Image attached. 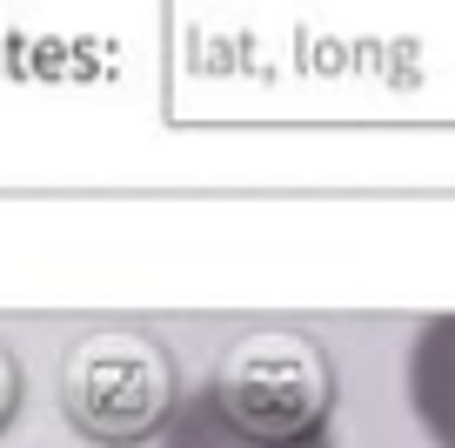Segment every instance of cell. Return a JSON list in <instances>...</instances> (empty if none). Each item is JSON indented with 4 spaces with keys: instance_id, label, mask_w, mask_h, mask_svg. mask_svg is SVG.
<instances>
[{
    "instance_id": "cell-3",
    "label": "cell",
    "mask_w": 455,
    "mask_h": 448,
    "mask_svg": "<svg viewBox=\"0 0 455 448\" xmlns=\"http://www.w3.org/2000/svg\"><path fill=\"white\" fill-rule=\"evenodd\" d=\"M402 395L428 448H455V315H428L402 355Z\"/></svg>"
},
{
    "instance_id": "cell-1",
    "label": "cell",
    "mask_w": 455,
    "mask_h": 448,
    "mask_svg": "<svg viewBox=\"0 0 455 448\" xmlns=\"http://www.w3.org/2000/svg\"><path fill=\"white\" fill-rule=\"evenodd\" d=\"M268 341L228 355V375L174 402L161 448H341L322 355L308 368H268Z\"/></svg>"
},
{
    "instance_id": "cell-2",
    "label": "cell",
    "mask_w": 455,
    "mask_h": 448,
    "mask_svg": "<svg viewBox=\"0 0 455 448\" xmlns=\"http://www.w3.org/2000/svg\"><path fill=\"white\" fill-rule=\"evenodd\" d=\"M181 395L168 388V362L161 348L134 335H100L68 362V408L94 442H134V435H161Z\"/></svg>"
},
{
    "instance_id": "cell-4",
    "label": "cell",
    "mask_w": 455,
    "mask_h": 448,
    "mask_svg": "<svg viewBox=\"0 0 455 448\" xmlns=\"http://www.w3.org/2000/svg\"><path fill=\"white\" fill-rule=\"evenodd\" d=\"M14 408H20V368H14V355L0 348V428L14 421Z\"/></svg>"
}]
</instances>
